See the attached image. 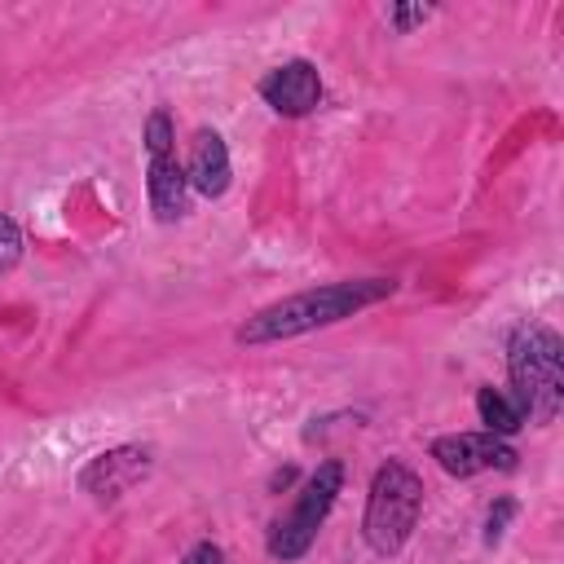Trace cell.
<instances>
[{"label":"cell","instance_id":"1","mask_svg":"<svg viewBox=\"0 0 564 564\" xmlns=\"http://www.w3.org/2000/svg\"><path fill=\"white\" fill-rule=\"evenodd\" d=\"M397 295V282L392 278H352V282H326V286H308V291H295L286 300H273L264 304L260 313H251L234 339L247 344V348H260V344H278V339H295V335H308L317 326H335L344 317H357L361 308L379 304Z\"/></svg>","mask_w":564,"mask_h":564},{"label":"cell","instance_id":"2","mask_svg":"<svg viewBox=\"0 0 564 564\" xmlns=\"http://www.w3.org/2000/svg\"><path fill=\"white\" fill-rule=\"evenodd\" d=\"M511 405L524 423L546 427L564 405V344L551 326H520L507 344Z\"/></svg>","mask_w":564,"mask_h":564},{"label":"cell","instance_id":"3","mask_svg":"<svg viewBox=\"0 0 564 564\" xmlns=\"http://www.w3.org/2000/svg\"><path fill=\"white\" fill-rule=\"evenodd\" d=\"M419 516H423V480H419L405 463L388 458V463L370 476L366 516H361V538H366V546H370L375 555H397V551L410 542Z\"/></svg>","mask_w":564,"mask_h":564},{"label":"cell","instance_id":"4","mask_svg":"<svg viewBox=\"0 0 564 564\" xmlns=\"http://www.w3.org/2000/svg\"><path fill=\"white\" fill-rule=\"evenodd\" d=\"M339 489H344V463H339V458H322L317 471H313V476L304 480V489L295 494V507L269 524L264 551H269L273 560H282V564L308 555V546H313L322 520L330 516Z\"/></svg>","mask_w":564,"mask_h":564},{"label":"cell","instance_id":"5","mask_svg":"<svg viewBox=\"0 0 564 564\" xmlns=\"http://www.w3.org/2000/svg\"><path fill=\"white\" fill-rule=\"evenodd\" d=\"M145 198L159 225H172L189 212V181L176 159V132L167 110H150L145 119Z\"/></svg>","mask_w":564,"mask_h":564},{"label":"cell","instance_id":"6","mask_svg":"<svg viewBox=\"0 0 564 564\" xmlns=\"http://www.w3.org/2000/svg\"><path fill=\"white\" fill-rule=\"evenodd\" d=\"M427 454L441 463V471H449L458 480H467L476 471H489V467L516 471V463H520L516 445H507L494 432H445V436H436L427 445Z\"/></svg>","mask_w":564,"mask_h":564},{"label":"cell","instance_id":"7","mask_svg":"<svg viewBox=\"0 0 564 564\" xmlns=\"http://www.w3.org/2000/svg\"><path fill=\"white\" fill-rule=\"evenodd\" d=\"M154 467V454L145 445H115L79 467V489L93 502H119L128 489H137Z\"/></svg>","mask_w":564,"mask_h":564},{"label":"cell","instance_id":"8","mask_svg":"<svg viewBox=\"0 0 564 564\" xmlns=\"http://www.w3.org/2000/svg\"><path fill=\"white\" fill-rule=\"evenodd\" d=\"M260 101L273 110V115H286V119H304L317 110L322 101V75L308 57H291L282 66H273L260 84H256Z\"/></svg>","mask_w":564,"mask_h":564},{"label":"cell","instance_id":"9","mask_svg":"<svg viewBox=\"0 0 564 564\" xmlns=\"http://www.w3.org/2000/svg\"><path fill=\"white\" fill-rule=\"evenodd\" d=\"M229 150L225 137L216 128H198L189 141V163H185V181L189 189H198L203 198H220L229 189Z\"/></svg>","mask_w":564,"mask_h":564},{"label":"cell","instance_id":"10","mask_svg":"<svg viewBox=\"0 0 564 564\" xmlns=\"http://www.w3.org/2000/svg\"><path fill=\"white\" fill-rule=\"evenodd\" d=\"M476 414H480L485 432H494V436H502V441L524 427V419L516 414V405H511L498 388H476Z\"/></svg>","mask_w":564,"mask_h":564},{"label":"cell","instance_id":"11","mask_svg":"<svg viewBox=\"0 0 564 564\" xmlns=\"http://www.w3.org/2000/svg\"><path fill=\"white\" fill-rule=\"evenodd\" d=\"M22 260V229L9 212H0V273H9Z\"/></svg>","mask_w":564,"mask_h":564},{"label":"cell","instance_id":"12","mask_svg":"<svg viewBox=\"0 0 564 564\" xmlns=\"http://www.w3.org/2000/svg\"><path fill=\"white\" fill-rule=\"evenodd\" d=\"M516 511H520L516 498H494V502H489V516H485V542H489V546L507 533V524H511Z\"/></svg>","mask_w":564,"mask_h":564},{"label":"cell","instance_id":"13","mask_svg":"<svg viewBox=\"0 0 564 564\" xmlns=\"http://www.w3.org/2000/svg\"><path fill=\"white\" fill-rule=\"evenodd\" d=\"M427 18H432V9H427V4H410V9H405V4H392V9H388V22H392L397 31H410V26L427 22Z\"/></svg>","mask_w":564,"mask_h":564},{"label":"cell","instance_id":"14","mask_svg":"<svg viewBox=\"0 0 564 564\" xmlns=\"http://www.w3.org/2000/svg\"><path fill=\"white\" fill-rule=\"evenodd\" d=\"M181 564H225V551H220L216 542H194V546L181 555Z\"/></svg>","mask_w":564,"mask_h":564},{"label":"cell","instance_id":"15","mask_svg":"<svg viewBox=\"0 0 564 564\" xmlns=\"http://www.w3.org/2000/svg\"><path fill=\"white\" fill-rule=\"evenodd\" d=\"M295 480V467H282V471H273V489H286Z\"/></svg>","mask_w":564,"mask_h":564}]
</instances>
